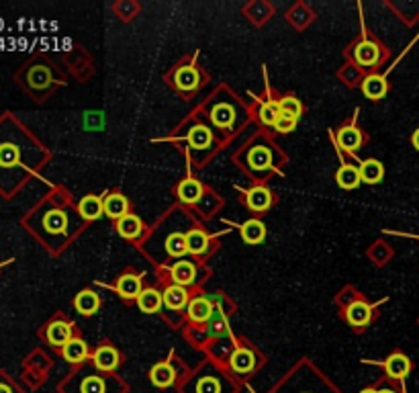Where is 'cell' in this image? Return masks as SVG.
Masks as SVG:
<instances>
[{
	"mask_svg": "<svg viewBox=\"0 0 419 393\" xmlns=\"http://www.w3.org/2000/svg\"><path fill=\"white\" fill-rule=\"evenodd\" d=\"M196 393H219V383L213 377H205L199 381L196 385Z\"/></svg>",
	"mask_w": 419,
	"mask_h": 393,
	"instance_id": "cell-38",
	"label": "cell"
},
{
	"mask_svg": "<svg viewBox=\"0 0 419 393\" xmlns=\"http://www.w3.org/2000/svg\"><path fill=\"white\" fill-rule=\"evenodd\" d=\"M189 144L192 148H207L211 142H213V135H211V131L207 127H203V125H196V127H192L189 133Z\"/></svg>",
	"mask_w": 419,
	"mask_h": 393,
	"instance_id": "cell-30",
	"label": "cell"
},
{
	"mask_svg": "<svg viewBox=\"0 0 419 393\" xmlns=\"http://www.w3.org/2000/svg\"><path fill=\"white\" fill-rule=\"evenodd\" d=\"M246 203L251 211L262 213L273 205V193L266 187H254L250 191H246Z\"/></svg>",
	"mask_w": 419,
	"mask_h": 393,
	"instance_id": "cell-2",
	"label": "cell"
},
{
	"mask_svg": "<svg viewBox=\"0 0 419 393\" xmlns=\"http://www.w3.org/2000/svg\"><path fill=\"white\" fill-rule=\"evenodd\" d=\"M149 379H151V383H154L156 387L164 389V387H170V385L174 383L176 373L170 367V363H158V365L151 369V373H149Z\"/></svg>",
	"mask_w": 419,
	"mask_h": 393,
	"instance_id": "cell-20",
	"label": "cell"
},
{
	"mask_svg": "<svg viewBox=\"0 0 419 393\" xmlns=\"http://www.w3.org/2000/svg\"><path fill=\"white\" fill-rule=\"evenodd\" d=\"M335 180H337V187H339V189H344V191H352V189H356L358 185L362 182L360 168L352 166V164H344V166L337 170Z\"/></svg>",
	"mask_w": 419,
	"mask_h": 393,
	"instance_id": "cell-13",
	"label": "cell"
},
{
	"mask_svg": "<svg viewBox=\"0 0 419 393\" xmlns=\"http://www.w3.org/2000/svg\"><path fill=\"white\" fill-rule=\"evenodd\" d=\"M373 309H375V307L364 304V301H354L352 306L346 309V320H348L350 326L354 328L366 326V324L373 320Z\"/></svg>",
	"mask_w": 419,
	"mask_h": 393,
	"instance_id": "cell-3",
	"label": "cell"
},
{
	"mask_svg": "<svg viewBox=\"0 0 419 393\" xmlns=\"http://www.w3.org/2000/svg\"><path fill=\"white\" fill-rule=\"evenodd\" d=\"M360 176H362V182L377 185V182L382 180V176H384V166L378 160H364L360 164Z\"/></svg>",
	"mask_w": 419,
	"mask_h": 393,
	"instance_id": "cell-22",
	"label": "cell"
},
{
	"mask_svg": "<svg viewBox=\"0 0 419 393\" xmlns=\"http://www.w3.org/2000/svg\"><path fill=\"white\" fill-rule=\"evenodd\" d=\"M115 291L123 297V299H137L142 289V279L137 275L125 273L123 277H119V281L115 285Z\"/></svg>",
	"mask_w": 419,
	"mask_h": 393,
	"instance_id": "cell-4",
	"label": "cell"
},
{
	"mask_svg": "<svg viewBox=\"0 0 419 393\" xmlns=\"http://www.w3.org/2000/svg\"><path fill=\"white\" fill-rule=\"evenodd\" d=\"M178 196L185 203H196L203 196V185L194 178H187L178 185Z\"/></svg>",
	"mask_w": 419,
	"mask_h": 393,
	"instance_id": "cell-24",
	"label": "cell"
},
{
	"mask_svg": "<svg viewBox=\"0 0 419 393\" xmlns=\"http://www.w3.org/2000/svg\"><path fill=\"white\" fill-rule=\"evenodd\" d=\"M142 230H144L142 219L137 218V216H133V213H127L125 218L117 221V232H119L125 240H135V238H139Z\"/></svg>",
	"mask_w": 419,
	"mask_h": 393,
	"instance_id": "cell-16",
	"label": "cell"
},
{
	"mask_svg": "<svg viewBox=\"0 0 419 393\" xmlns=\"http://www.w3.org/2000/svg\"><path fill=\"white\" fill-rule=\"evenodd\" d=\"M187 246H189L190 254H194V256L205 254L209 248V236L201 230H190L187 234Z\"/></svg>",
	"mask_w": 419,
	"mask_h": 393,
	"instance_id": "cell-26",
	"label": "cell"
},
{
	"mask_svg": "<svg viewBox=\"0 0 419 393\" xmlns=\"http://www.w3.org/2000/svg\"><path fill=\"white\" fill-rule=\"evenodd\" d=\"M337 144H339V148H344L348 152H356L358 148L362 146V133L354 125L342 127L337 131Z\"/></svg>",
	"mask_w": 419,
	"mask_h": 393,
	"instance_id": "cell-18",
	"label": "cell"
},
{
	"mask_svg": "<svg viewBox=\"0 0 419 393\" xmlns=\"http://www.w3.org/2000/svg\"><path fill=\"white\" fill-rule=\"evenodd\" d=\"M378 60H380V47H378V44L368 42V39H364V42H360V44H358L356 47L358 64L370 68V66L378 64Z\"/></svg>",
	"mask_w": 419,
	"mask_h": 393,
	"instance_id": "cell-14",
	"label": "cell"
},
{
	"mask_svg": "<svg viewBox=\"0 0 419 393\" xmlns=\"http://www.w3.org/2000/svg\"><path fill=\"white\" fill-rule=\"evenodd\" d=\"M242 238L248 244H260L266 238V225L260 219H250L242 225Z\"/></svg>",
	"mask_w": 419,
	"mask_h": 393,
	"instance_id": "cell-21",
	"label": "cell"
},
{
	"mask_svg": "<svg viewBox=\"0 0 419 393\" xmlns=\"http://www.w3.org/2000/svg\"><path fill=\"white\" fill-rule=\"evenodd\" d=\"M129 211V201L121 193H111L105 199V216L111 219H123Z\"/></svg>",
	"mask_w": 419,
	"mask_h": 393,
	"instance_id": "cell-8",
	"label": "cell"
},
{
	"mask_svg": "<svg viewBox=\"0 0 419 393\" xmlns=\"http://www.w3.org/2000/svg\"><path fill=\"white\" fill-rule=\"evenodd\" d=\"M88 356V347L80 338H72L65 347H63V358L68 363H82Z\"/></svg>",
	"mask_w": 419,
	"mask_h": 393,
	"instance_id": "cell-25",
	"label": "cell"
},
{
	"mask_svg": "<svg viewBox=\"0 0 419 393\" xmlns=\"http://www.w3.org/2000/svg\"><path fill=\"white\" fill-rule=\"evenodd\" d=\"M0 393H13V389L6 383H0Z\"/></svg>",
	"mask_w": 419,
	"mask_h": 393,
	"instance_id": "cell-40",
	"label": "cell"
},
{
	"mask_svg": "<svg viewBox=\"0 0 419 393\" xmlns=\"http://www.w3.org/2000/svg\"><path fill=\"white\" fill-rule=\"evenodd\" d=\"M278 109H280V115H289V117L299 119L301 113H303V105H301V101L294 99V96H284V99L278 101Z\"/></svg>",
	"mask_w": 419,
	"mask_h": 393,
	"instance_id": "cell-33",
	"label": "cell"
},
{
	"mask_svg": "<svg viewBox=\"0 0 419 393\" xmlns=\"http://www.w3.org/2000/svg\"><path fill=\"white\" fill-rule=\"evenodd\" d=\"M382 365H384V371H387V375H389L391 379H405V377L411 373V361H409V356H405L403 352L391 354Z\"/></svg>",
	"mask_w": 419,
	"mask_h": 393,
	"instance_id": "cell-1",
	"label": "cell"
},
{
	"mask_svg": "<svg viewBox=\"0 0 419 393\" xmlns=\"http://www.w3.org/2000/svg\"><path fill=\"white\" fill-rule=\"evenodd\" d=\"M78 213L84 219H99L105 213V201L96 195H86L78 203Z\"/></svg>",
	"mask_w": 419,
	"mask_h": 393,
	"instance_id": "cell-10",
	"label": "cell"
},
{
	"mask_svg": "<svg viewBox=\"0 0 419 393\" xmlns=\"http://www.w3.org/2000/svg\"><path fill=\"white\" fill-rule=\"evenodd\" d=\"M174 80H176V87L180 90H194L199 87V72L190 66H185L176 72Z\"/></svg>",
	"mask_w": 419,
	"mask_h": 393,
	"instance_id": "cell-27",
	"label": "cell"
},
{
	"mask_svg": "<svg viewBox=\"0 0 419 393\" xmlns=\"http://www.w3.org/2000/svg\"><path fill=\"white\" fill-rule=\"evenodd\" d=\"M231 369L239 375H246L250 373L254 367H256V356L254 352L248 349H237L233 354H231Z\"/></svg>",
	"mask_w": 419,
	"mask_h": 393,
	"instance_id": "cell-17",
	"label": "cell"
},
{
	"mask_svg": "<svg viewBox=\"0 0 419 393\" xmlns=\"http://www.w3.org/2000/svg\"><path fill=\"white\" fill-rule=\"evenodd\" d=\"M82 393H105V383L101 377H88L84 379Z\"/></svg>",
	"mask_w": 419,
	"mask_h": 393,
	"instance_id": "cell-36",
	"label": "cell"
},
{
	"mask_svg": "<svg viewBox=\"0 0 419 393\" xmlns=\"http://www.w3.org/2000/svg\"><path fill=\"white\" fill-rule=\"evenodd\" d=\"M70 340H72V326L68 322L58 320V322H51L47 326V342L51 347H62L63 349Z\"/></svg>",
	"mask_w": 419,
	"mask_h": 393,
	"instance_id": "cell-5",
	"label": "cell"
},
{
	"mask_svg": "<svg viewBox=\"0 0 419 393\" xmlns=\"http://www.w3.org/2000/svg\"><path fill=\"white\" fill-rule=\"evenodd\" d=\"M43 225H45V230L47 232H51V234H62L63 230H65V225H68V218H65V213L63 211H49L45 218H43Z\"/></svg>",
	"mask_w": 419,
	"mask_h": 393,
	"instance_id": "cell-28",
	"label": "cell"
},
{
	"mask_svg": "<svg viewBox=\"0 0 419 393\" xmlns=\"http://www.w3.org/2000/svg\"><path fill=\"white\" fill-rule=\"evenodd\" d=\"M29 82L33 88H45L51 82V74L45 66H35L31 72H29Z\"/></svg>",
	"mask_w": 419,
	"mask_h": 393,
	"instance_id": "cell-34",
	"label": "cell"
},
{
	"mask_svg": "<svg viewBox=\"0 0 419 393\" xmlns=\"http://www.w3.org/2000/svg\"><path fill=\"white\" fill-rule=\"evenodd\" d=\"M411 144H413V148L419 152V127L413 131V135H411Z\"/></svg>",
	"mask_w": 419,
	"mask_h": 393,
	"instance_id": "cell-39",
	"label": "cell"
},
{
	"mask_svg": "<svg viewBox=\"0 0 419 393\" xmlns=\"http://www.w3.org/2000/svg\"><path fill=\"white\" fill-rule=\"evenodd\" d=\"M387 90H389V82H387V78L380 76V74H370V76H366L364 82H362V92H364L370 101H380V99L387 94Z\"/></svg>",
	"mask_w": 419,
	"mask_h": 393,
	"instance_id": "cell-6",
	"label": "cell"
},
{
	"mask_svg": "<svg viewBox=\"0 0 419 393\" xmlns=\"http://www.w3.org/2000/svg\"><path fill=\"white\" fill-rule=\"evenodd\" d=\"M362 393H378V392H375V389H364Z\"/></svg>",
	"mask_w": 419,
	"mask_h": 393,
	"instance_id": "cell-42",
	"label": "cell"
},
{
	"mask_svg": "<svg viewBox=\"0 0 419 393\" xmlns=\"http://www.w3.org/2000/svg\"><path fill=\"white\" fill-rule=\"evenodd\" d=\"M378 393H397V392H393V389H380Z\"/></svg>",
	"mask_w": 419,
	"mask_h": 393,
	"instance_id": "cell-41",
	"label": "cell"
},
{
	"mask_svg": "<svg viewBox=\"0 0 419 393\" xmlns=\"http://www.w3.org/2000/svg\"><path fill=\"white\" fill-rule=\"evenodd\" d=\"M248 164L256 170H266L273 166V152L264 146H256L248 154Z\"/></svg>",
	"mask_w": 419,
	"mask_h": 393,
	"instance_id": "cell-23",
	"label": "cell"
},
{
	"mask_svg": "<svg viewBox=\"0 0 419 393\" xmlns=\"http://www.w3.org/2000/svg\"><path fill=\"white\" fill-rule=\"evenodd\" d=\"M278 117H280L278 103H273V101H270V103H264V105L260 107V119H262L264 125H276Z\"/></svg>",
	"mask_w": 419,
	"mask_h": 393,
	"instance_id": "cell-35",
	"label": "cell"
},
{
	"mask_svg": "<svg viewBox=\"0 0 419 393\" xmlns=\"http://www.w3.org/2000/svg\"><path fill=\"white\" fill-rule=\"evenodd\" d=\"M164 306L168 309H174V311L189 306V291L180 285H170L164 291Z\"/></svg>",
	"mask_w": 419,
	"mask_h": 393,
	"instance_id": "cell-15",
	"label": "cell"
},
{
	"mask_svg": "<svg viewBox=\"0 0 419 393\" xmlns=\"http://www.w3.org/2000/svg\"><path fill=\"white\" fill-rule=\"evenodd\" d=\"M170 277L174 285H180V287H187V285L194 283V277H196V268L194 264L189 261L176 262L172 268H170Z\"/></svg>",
	"mask_w": 419,
	"mask_h": 393,
	"instance_id": "cell-9",
	"label": "cell"
},
{
	"mask_svg": "<svg viewBox=\"0 0 419 393\" xmlns=\"http://www.w3.org/2000/svg\"><path fill=\"white\" fill-rule=\"evenodd\" d=\"M274 127H276V131H280V133H291L296 127V119L289 117V115H280Z\"/></svg>",
	"mask_w": 419,
	"mask_h": 393,
	"instance_id": "cell-37",
	"label": "cell"
},
{
	"mask_svg": "<svg viewBox=\"0 0 419 393\" xmlns=\"http://www.w3.org/2000/svg\"><path fill=\"white\" fill-rule=\"evenodd\" d=\"M164 304V295L158 293L156 289H144L137 297V306L144 313H156Z\"/></svg>",
	"mask_w": 419,
	"mask_h": 393,
	"instance_id": "cell-19",
	"label": "cell"
},
{
	"mask_svg": "<svg viewBox=\"0 0 419 393\" xmlns=\"http://www.w3.org/2000/svg\"><path fill=\"white\" fill-rule=\"evenodd\" d=\"M74 307H76V311L82 313V316H92V313H96L99 307H101V297H99L94 291L84 289V291H80V293L76 295Z\"/></svg>",
	"mask_w": 419,
	"mask_h": 393,
	"instance_id": "cell-7",
	"label": "cell"
},
{
	"mask_svg": "<svg viewBox=\"0 0 419 393\" xmlns=\"http://www.w3.org/2000/svg\"><path fill=\"white\" fill-rule=\"evenodd\" d=\"M21 160L19 148L15 144H0V166H17Z\"/></svg>",
	"mask_w": 419,
	"mask_h": 393,
	"instance_id": "cell-32",
	"label": "cell"
},
{
	"mask_svg": "<svg viewBox=\"0 0 419 393\" xmlns=\"http://www.w3.org/2000/svg\"><path fill=\"white\" fill-rule=\"evenodd\" d=\"M187 313H189V318L192 320V322L203 324V322L211 320V316H213V306H211L209 299H205V297H196V299L189 301V306H187Z\"/></svg>",
	"mask_w": 419,
	"mask_h": 393,
	"instance_id": "cell-12",
	"label": "cell"
},
{
	"mask_svg": "<svg viewBox=\"0 0 419 393\" xmlns=\"http://www.w3.org/2000/svg\"><path fill=\"white\" fill-rule=\"evenodd\" d=\"M166 248L170 256H185L189 252V246H187V236L185 234H172L166 240Z\"/></svg>",
	"mask_w": 419,
	"mask_h": 393,
	"instance_id": "cell-31",
	"label": "cell"
},
{
	"mask_svg": "<svg viewBox=\"0 0 419 393\" xmlns=\"http://www.w3.org/2000/svg\"><path fill=\"white\" fill-rule=\"evenodd\" d=\"M211 119L217 127H231L233 119H235V113L230 105H217L215 109L211 111Z\"/></svg>",
	"mask_w": 419,
	"mask_h": 393,
	"instance_id": "cell-29",
	"label": "cell"
},
{
	"mask_svg": "<svg viewBox=\"0 0 419 393\" xmlns=\"http://www.w3.org/2000/svg\"><path fill=\"white\" fill-rule=\"evenodd\" d=\"M96 369L101 371H115L119 367V352L113 347H101L92 356Z\"/></svg>",
	"mask_w": 419,
	"mask_h": 393,
	"instance_id": "cell-11",
	"label": "cell"
}]
</instances>
